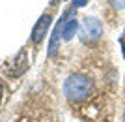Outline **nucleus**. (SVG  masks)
Here are the masks:
<instances>
[{
	"label": "nucleus",
	"mask_w": 125,
	"mask_h": 122,
	"mask_svg": "<svg viewBox=\"0 0 125 122\" xmlns=\"http://www.w3.org/2000/svg\"><path fill=\"white\" fill-rule=\"evenodd\" d=\"M101 34H103V25H101L99 19L95 17H84L82 23H80V38H82L84 43L88 41H95L99 40Z\"/></svg>",
	"instance_id": "2"
},
{
	"label": "nucleus",
	"mask_w": 125,
	"mask_h": 122,
	"mask_svg": "<svg viewBox=\"0 0 125 122\" xmlns=\"http://www.w3.org/2000/svg\"><path fill=\"white\" fill-rule=\"evenodd\" d=\"M67 15V13H65ZM65 15L58 21V25L54 27V32H52V36H51V43H49V54H54L58 51V43H60V40H62V25H63V19H65Z\"/></svg>",
	"instance_id": "5"
},
{
	"label": "nucleus",
	"mask_w": 125,
	"mask_h": 122,
	"mask_svg": "<svg viewBox=\"0 0 125 122\" xmlns=\"http://www.w3.org/2000/svg\"><path fill=\"white\" fill-rule=\"evenodd\" d=\"M52 23V17L49 15V13H45V15L39 17V21L34 25V28H32V41L34 43H41L43 38H45V34H47L49 27H51Z\"/></svg>",
	"instance_id": "4"
},
{
	"label": "nucleus",
	"mask_w": 125,
	"mask_h": 122,
	"mask_svg": "<svg viewBox=\"0 0 125 122\" xmlns=\"http://www.w3.org/2000/svg\"><path fill=\"white\" fill-rule=\"evenodd\" d=\"M77 27H78V23L75 19H69L62 28V40H71L75 36V32H77Z\"/></svg>",
	"instance_id": "6"
},
{
	"label": "nucleus",
	"mask_w": 125,
	"mask_h": 122,
	"mask_svg": "<svg viewBox=\"0 0 125 122\" xmlns=\"http://www.w3.org/2000/svg\"><path fill=\"white\" fill-rule=\"evenodd\" d=\"M26 69H28V56H26L24 49H21V51L17 53V56H13V60L4 66V71L10 75V77H21Z\"/></svg>",
	"instance_id": "3"
},
{
	"label": "nucleus",
	"mask_w": 125,
	"mask_h": 122,
	"mask_svg": "<svg viewBox=\"0 0 125 122\" xmlns=\"http://www.w3.org/2000/svg\"><path fill=\"white\" fill-rule=\"evenodd\" d=\"M84 4H88V0H73V8H82Z\"/></svg>",
	"instance_id": "8"
},
{
	"label": "nucleus",
	"mask_w": 125,
	"mask_h": 122,
	"mask_svg": "<svg viewBox=\"0 0 125 122\" xmlns=\"http://www.w3.org/2000/svg\"><path fill=\"white\" fill-rule=\"evenodd\" d=\"M94 92V81L82 73L69 75L63 83V94L69 101H82L88 100Z\"/></svg>",
	"instance_id": "1"
},
{
	"label": "nucleus",
	"mask_w": 125,
	"mask_h": 122,
	"mask_svg": "<svg viewBox=\"0 0 125 122\" xmlns=\"http://www.w3.org/2000/svg\"><path fill=\"white\" fill-rule=\"evenodd\" d=\"M110 4H112V8H116V10H123L125 8V0H108Z\"/></svg>",
	"instance_id": "7"
},
{
	"label": "nucleus",
	"mask_w": 125,
	"mask_h": 122,
	"mask_svg": "<svg viewBox=\"0 0 125 122\" xmlns=\"http://www.w3.org/2000/svg\"><path fill=\"white\" fill-rule=\"evenodd\" d=\"M120 43H121V49H123V56H125V30H123V34H121V38H120Z\"/></svg>",
	"instance_id": "9"
},
{
	"label": "nucleus",
	"mask_w": 125,
	"mask_h": 122,
	"mask_svg": "<svg viewBox=\"0 0 125 122\" xmlns=\"http://www.w3.org/2000/svg\"><path fill=\"white\" fill-rule=\"evenodd\" d=\"M2 92H4V85H2V81H0V100H2Z\"/></svg>",
	"instance_id": "10"
}]
</instances>
